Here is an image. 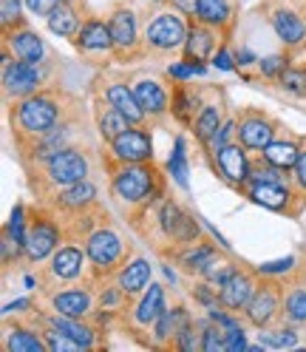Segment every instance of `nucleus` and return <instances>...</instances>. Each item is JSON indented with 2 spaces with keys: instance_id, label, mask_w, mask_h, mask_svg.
I'll use <instances>...</instances> for the list:
<instances>
[{
  "instance_id": "2eb2a0df",
  "label": "nucleus",
  "mask_w": 306,
  "mask_h": 352,
  "mask_svg": "<svg viewBox=\"0 0 306 352\" xmlns=\"http://www.w3.org/2000/svg\"><path fill=\"white\" fill-rule=\"evenodd\" d=\"M105 97H108V105H114V108H119V111L134 122V125H139L142 120H145V108L139 105V100H137V94L134 91H128V85H111L105 91Z\"/></svg>"
},
{
  "instance_id": "8fccbe9b",
  "label": "nucleus",
  "mask_w": 306,
  "mask_h": 352,
  "mask_svg": "<svg viewBox=\"0 0 306 352\" xmlns=\"http://www.w3.org/2000/svg\"><path fill=\"white\" fill-rule=\"evenodd\" d=\"M247 341H244V333L238 327H230L227 329V349H244Z\"/></svg>"
},
{
  "instance_id": "37998d69",
  "label": "nucleus",
  "mask_w": 306,
  "mask_h": 352,
  "mask_svg": "<svg viewBox=\"0 0 306 352\" xmlns=\"http://www.w3.org/2000/svg\"><path fill=\"white\" fill-rule=\"evenodd\" d=\"M193 102H196V100H193L187 91H179L176 100H173V114L187 122V120H190V108H193Z\"/></svg>"
},
{
  "instance_id": "79ce46f5",
  "label": "nucleus",
  "mask_w": 306,
  "mask_h": 352,
  "mask_svg": "<svg viewBox=\"0 0 306 352\" xmlns=\"http://www.w3.org/2000/svg\"><path fill=\"white\" fill-rule=\"evenodd\" d=\"M193 74H204V65L202 63H179V65H170V77H176V80H187Z\"/></svg>"
},
{
  "instance_id": "f03ea898",
  "label": "nucleus",
  "mask_w": 306,
  "mask_h": 352,
  "mask_svg": "<svg viewBox=\"0 0 306 352\" xmlns=\"http://www.w3.org/2000/svg\"><path fill=\"white\" fill-rule=\"evenodd\" d=\"M57 122V105L49 97H29L17 108V125L29 134H49Z\"/></svg>"
},
{
  "instance_id": "9d476101",
  "label": "nucleus",
  "mask_w": 306,
  "mask_h": 352,
  "mask_svg": "<svg viewBox=\"0 0 306 352\" xmlns=\"http://www.w3.org/2000/svg\"><path fill=\"white\" fill-rule=\"evenodd\" d=\"M159 216H162V228H165V233L173 236L176 241H193L196 236H199V228H196V222H193L187 213H182L179 205L165 202Z\"/></svg>"
},
{
  "instance_id": "1a4fd4ad",
  "label": "nucleus",
  "mask_w": 306,
  "mask_h": 352,
  "mask_svg": "<svg viewBox=\"0 0 306 352\" xmlns=\"http://www.w3.org/2000/svg\"><path fill=\"white\" fill-rule=\"evenodd\" d=\"M57 248V228L46 219H34V225L26 230V256L32 261L46 258L51 250Z\"/></svg>"
},
{
  "instance_id": "6e6d98bb",
  "label": "nucleus",
  "mask_w": 306,
  "mask_h": 352,
  "mask_svg": "<svg viewBox=\"0 0 306 352\" xmlns=\"http://www.w3.org/2000/svg\"><path fill=\"white\" fill-rule=\"evenodd\" d=\"M238 63H252V54L250 52H242V54H238Z\"/></svg>"
},
{
  "instance_id": "412c9836",
  "label": "nucleus",
  "mask_w": 306,
  "mask_h": 352,
  "mask_svg": "<svg viewBox=\"0 0 306 352\" xmlns=\"http://www.w3.org/2000/svg\"><path fill=\"white\" fill-rule=\"evenodd\" d=\"M54 310L60 316H69V318H80L91 310V298L89 293H82V290H69V293H60L54 296Z\"/></svg>"
},
{
  "instance_id": "20e7f679",
  "label": "nucleus",
  "mask_w": 306,
  "mask_h": 352,
  "mask_svg": "<svg viewBox=\"0 0 306 352\" xmlns=\"http://www.w3.org/2000/svg\"><path fill=\"white\" fill-rule=\"evenodd\" d=\"M187 40V29L182 23V17L176 14H159L148 23V46L156 52H170L179 49Z\"/></svg>"
},
{
  "instance_id": "dca6fc26",
  "label": "nucleus",
  "mask_w": 306,
  "mask_h": 352,
  "mask_svg": "<svg viewBox=\"0 0 306 352\" xmlns=\"http://www.w3.org/2000/svg\"><path fill=\"white\" fill-rule=\"evenodd\" d=\"M250 196H252V202L264 205L270 210H287L290 205V190L281 182H252Z\"/></svg>"
},
{
  "instance_id": "3c124183",
  "label": "nucleus",
  "mask_w": 306,
  "mask_h": 352,
  "mask_svg": "<svg viewBox=\"0 0 306 352\" xmlns=\"http://www.w3.org/2000/svg\"><path fill=\"white\" fill-rule=\"evenodd\" d=\"M173 9H179L182 14H196V9H199V0H173Z\"/></svg>"
},
{
  "instance_id": "5fc2aeb1",
  "label": "nucleus",
  "mask_w": 306,
  "mask_h": 352,
  "mask_svg": "<svg viewBox=\"0 0 306 352\" xmlns=\"http://www.w3.org/2000/svg\"><path fill=\"white\" fill-rule=\"evenodd\" d=\"M23 307H29V301L26 298H17V301L6 304V313H17V310H23Z\"/></svg>"
},
{
  "instance_id": "58836bf2",
  "label": "nucleus",
  "mask_w": 306,
  "mask_h": 352,
  "mask_svg": "<svg viewBox=\"0 0 306 352\" xmlns=\"http://www.w3.org/2000/svg\"><path fill=\"white\" fill-rule=\"evenodd\" d=\"M287 316L292 321H306V290H295L287 298Z\"/></svg>"
},
{
  "instance_id": "aec40b11",
  "label": "nucleus",
  "mask_w": 306,
  "mask_h": 352,
  "mask_svg": "<svg viewBox=\"0 0 306 352\" xmlns=\"http://www.w3.org/2000/svg\"><path fill=\"white\" fill-rule=\"evenodd\" d=\"M134 94H137L139 105L145 108V111H150V114H162L165 108H167V97H165V91H162V85H159V82H153V80H142V82H137Z\"/></svg>"
},
{
  "instance_id": "39448f33",
  "label": "nucleus",
  "mask_w": 306,
  "mask_h": 352,
  "mask_svg": "<svg viewBox=\"0 0 306 352\" xmlns=\"http://www.w3.org/2000/svg\"><path fill=\"white\" fill-rule=\"evenodd\" d=\"M114 157L122 160V162H145L153 157V151H150V137L145 134V131L139 128H128L125 134H119L114 142Z\"/></svg>"
},
{
  "instance_id": "f704fd0d",
  "label": "nucleus",
  "mask_w": 306,
  "mask_h": 352,
  "mask_svg": "<svg viewBox=\"0 0 306 352\" xmlns=\"http://www.w3.org/2000/svg\"><path fill=\"white\" fill-rule=\"evenodd\" d=\"M202 349L204 352H215V349H227V327H204L202 333Z\"/></svg>"
},
{
  "instance_id": "393cba45",
  "label": "nucleus",
  "mask_w": 306,
  "mask_h": 352,
  "mask_svg": "<svg viewBox=\"0 0 306 352\" xmlns=\"http://www.w3.org/2000/svg\"><path fill=\"white\" fill-rule=\"evenodd\" d=\"M49 29L54 32V34H60V37H71V34H77L80 29H77V14H74V9L65 3V0H60V3L51 9V14H49Z\"/></svg>"
},
{
  "instance_id": "e433bc0d",
  "label": "nucleus",
  "mask_w": 306,
  "mask_h": 352,
  "mask_svg": "<svg viewBox=\"0 0 306 352\" xmlns=\"http://www.w3.org/2000/svg\"><path fill=\"white\" fill-rule=\"evenodd\" d=\"M204 276H207L213 284H218V287H222L227 278L235 276V267H233V264H227V261H215V258H213L207 267H204Z\"/></svg>"
},
{
  "instance_id": "09e8293b",
  "label": "nucleus",
  "mask_w": 306,
  "mask_h": 352,
  "mask_svg": "<svg viewBox=\"0 0 306 352\" xmlns=\"http://www.w3.org/2000/svg\"><path fill=\"white\" fill-rule=\"evenodd\" d=\"M17 12H20L17 0H3V6H0V14H3V26H6V29L12 26V20H17Z\"/></svg>"
},
{
  "instance_id": "7c9ffc66",
  "label": "nucleus",
  "mask_w": 306,
  "mask_h": 352,
  "mask_svg": "<svg viewBox=\"0 0 306 352\" xmlns=\"http://www.w3.org/2000/svg\"><path fill=\"white\" fill-rule=\"evenodd\" d=\"M94 196H97L94 185H89V182L82 179V182H74V185L65 188V193L60 196V205L62 208H82V205L94 202Z\"/></svg>"
},
{
  "instance_id": "c9c22d12",
  "label": "nucleus",
  "mask_w": 306,
  "mask_h": 352,
  "mask_svg": "<svg viewBox=\"0 0 306 352\" xmlns=\"http://www.w3.org/2000/svg\"><path fill=\"white\" fill-rule=\"evenodd\" d=\"M298 338L290 329H275V333H261V346H275V349H287L295 346Z\"/></svg>"
},
{
  "instance_id": "cd10ccee",
  "label": "nucleus",
  "mask_w": 306,
  "mask_h": 352,
  "mask_svg": "<svg viewBox=\"0 0 306 352\" xmlns=\"http://www.w3.org/2000/svg\"><path fill=\"white\" fill-rule=\"evenodd\" d=\"M298 157H301V151H298L295 142H270V145L264 148V160L272 162V165L281 168V170L295 168Z\"/></svg>"
},
{
  "instance_id": "ddd939ff",
  "label": "nucleus",
  "mask_w": 306,
  "mask_h": 352,
  "mask_svg": "<svg viewBox=\"0 0 306 352\" xmlns=\"http://www.w3.org/2000/svg\"><path fill=\"white\" fill-rule=\"evenodd\" d=\"M77 43L82 52H108L114 46L111 26H105L102 20H85L77 32Z\"/></svg>"
},
{
  "instance_id": "864d4df0",
  "label": "nucleus",
  "mask_w": 306,
  "mask_h": 352,
  "mask_svg": "<svg viewBox=\"0 0 306 352\" xmlns=\"http://www.w3.org/2000/svg\"><path fill=\"white\" fill-rule=\"evenodd\" d=\"M295 176H298V182H301V188H306V151L298 157V162H295Z\"/></svg>"
},
{
  "instance_id": "4468645a",
  "label": "nucleus",
  "mask_w": 306,
  "mask_h": 352,
  "mask_svg": "<svg viewBox=\"0 0 306 352\" xmlns=\"http://www.w3.org/2000/svg\"><path fill=\"white\" fill-rule=\"evenodd\" d=\"M272 125L270 120L258 117V114H250L247 120H242V125H238V137H242V145L244 148H261L264 151L270 142H272Z\"/></svg>"
},
{
  "instance_id": "c03bdc74",
  "label": "nucleus",
  "mask_w": 306,
  "mask_h": 352,
  "mask_svg": "<svg viewBox=\"0 0 306 352\" xmlns=\"http://www.w3.org/2000/svg\"><path fill=\"white\" fill-rule=\"evenodd\" d=\"M261 72H264L267 77L283 74V72H287V60H283V57H278V54H272V57H267L264 63H261Z\"/></svg>"
},
{
  "instance_id": "6ab92c4d",
  "label": "nucleus",
  "mask_w": 306,
  "mask_h": 352,
  "mask_svg": "<svg viewBox=\"0 0 306 352\" xmlns=\"http://www.w3.org/2000/svg\"><path fill=\"white\" fill-rule=\"evenodd\" d=\"M148 281H150V264L145 258H137V261H130L128 267L119 273V290L122 293H139L148 287Z\"/></svg>"
},
{
  "instance_id": "a878e982",
  "label": "nucleus",
  "mask_w": 306,
  "mask_h": 352,
  "mask_svg": "<svg viewBox=\"0 0 306 352\" xmlns=\"http://www.w3.org/2000/svg\"><path fill=\"white\" fill-rule=\"evenodd\" d=\"M97 122H99V134L108 140V142H114L119 134H125V131L130 128V120L119 111V108H105V111H99V117H97Z\"/></svg>"
},
{
  "instance_id": "4d7b16f0",
  "label": "nucleus",
  "mask_w": 306,
  "mask_h": 352,
  "mask_svg": "<svg viewBox=\"0 0 306 352\" xmlns=\"http://www.w3.org/2000/svg\"><path fill=\"white\" fill-rule=\"evenodd\" d=\"M153 3H162V0H153Z\"/></svg>"
},
{
  "instance_id": "9b49d317",
  "label": "nucleus",
  "mask_w": 306,
  "mask_h": 352,
  "mask_svg": "<svg viewBox=\"0 0 306 352\" xmlns=\"http://www.w3.org/2000/svg\"><path fill=\"white\" fill-rule=\"evenodd\" d=\"M111 34H114V49L117 52H128L137 46V37H139V26H137V14L130 9H117L111 14Z\"/></svg>"
},
{
  "instance_id": "4be33fe9",
  "label": "nucleus",
  "mask_w": 306,
  "mask_h": 352,
  "mask_svg": "<svg viewBox=\"0 0 306 352\" xmlns=\"http://www.w3.org/2000/svg\"><path fill=\"white\" fill-rule=\"evenodd\" d=\"M9 43H12V49H14V54L20 57V60H26V63H40V57H43V40L34 34V32H29V29H23V32H17L14 37H9Z\"/></svg>"
},
{
  "instance_id": "72a5a7b5",
  "label": "nucleus",
  "mask_w": 306,
  "mask_h": 352,
  "mask_svg": "<svg viewBox=\"0 0 306 352\" xmlns=\"http://www.w3.org/2000/svg\"><path fill=\"white\" fill-rule=\"evenodd\" d=\"M167 168L173 173V179H176L182 188H187V160H185V140L179 137L176 145H173V153L167 160Z\"/></svg>"
},
{
  "instance_id": "603ef678",
  "label": "nucleus",
  "mask_w": 306,
  "mask_h": 352,
  "mask_svg": "<svg viewBox=\"0 0 306 352\" xmlns=\"http://www.w3.org/2000/svg\"><path fill=\"white\" fill-rule=\"evenodd\" d=\"M213 63H215V69H222V72H233V60H230V54H227L224 49L213 57Z\"/></svg>"
},
{
  "instance_id": "a211bd4d",
  "label": "nucleus",
  "mask_w": 306,
  "mask_h": 352,
  "mask_svg": "<svg viewBox=\"0 0 306 352\" xmlns=\"http://www.w3.org/2000/svg\"><path fill=\"white\" fill-rule=\"evenodd\" d=\"M213 49H215V37H213V32L207 29V23H204V26H193V32H190L187 40H185V54H187V60H190V63H202V60H207V57L213 54Z\"/></svg>"
},
{
  "instance_id": "f3484780",
  "label": "nucleus",
  "mask_w": 306,
  "mask_h": 352,
  "mask_svg": "<svg viewBox=\"0 0 306 352\" xmlns=\"http://www.w3.org/2000/svg\"><path fill=\"white\" fill-rule=\"evenodd\" d=\"M272 29L283 43H290V46H298V43L306 37V29L301 23V17L295 12H290V9H275L272 12Z\"/></svg>"
},
{
  "instance_id": "4c0bfd02",
  "label": "nucleus",
  "mask_w": 306,
  "mask_h": 352,
  "mask_svg": "<svg viewBox=\"0 0 306 352\" xmlns=\"http://www.w3.org/2000/svg\"><path fill=\"white\" fill-rule=\"evenodd\" d=\"M182 261H185V267H187V270H199V273H204V267L213 261V248H199V250L187 253Z\"/></svg>"
},
{
  "instance_id": "f257e3e1",
  "label": "nucleus",
  "mask_w": 306,
  "mask_h": 352,
  "mask_svg": "<svg viewBox=\"0 0 306 352\" xmlns=\"http://www.w3.org/2000/svg\"><path fill=\"white\" fill-rule=\"evenodd\" d=\"M153 165H145V162H128V168H122L117 176H114V193L125 202H139L150 193L153 188Z\"/></svg>"
},
{
  "instance_id": "a19ab883",
  "label": "nucleus",
  "mask_w": 306,
  "mask_h": 352,
  "mask_svg": "<svg viewBox=\"0 0 306 352\" xmlns=\"http://www.w3.org/2000/svg\"><path fill=\"white\" fill-rule=\"evenodd\" d=\"M46 346L54 349V352H60V349H80V344L74 338H69L65 333H60V329H54V333L46 336Z\"/></svg>"
},
{
  "instance_id": "c85d7f7f",
  "label": "nucleus",
  "mask_w": 306,
  "mask_h": 352,
  "mask_svg": "<svg viewBox=\"0 0 306 352\" xmlns=\"http://www.w3.org/2000/svg\"><path fill=\"white\" fill-rule=\"evenodd\" d=\"M51 327L60 329V333H65L69 338H74L80 344V349H91V329L77 324V318H69V316H57L51 318Z\"/></svg>"
},
{
  "instance_id": "13d9d810",
  "label": "nucleus",
  "mask_w": 306,
  "mask_h": 352,
  "mask_svg": "<svg viewBox=\"0 0 306 352\" xmlns=\"http://www.w3.org/2000/svg\"><path fill=\"white\" fill-rule=\"evenodd\" d=\"M65 3H69V0H65Z\"/></svg>"
},
{
  "instance_id": "ea45409f",
  "label": "nucleus",
  "mask_w": 306,
  "mask_h": 352,
  "mask_svg": "<svg viewBox=\"0 0 306 352\" xmlns=\"http://www.w3.org/2000/svg\"><path fill=\"white\" fill-rule=\"evenodd\" d=\"M281 80H283V88H290V91L306 97V74L303 72H283Z\"/></svg>"
},
{
  "instance_id": "bb28decb",
  "label": "nucleus",
  "mask_w": 306,
  "mask_h": 352,
  "mask_svg": "<svg viewBox=\"0 0 306 352\" xmlns=\"http://www.w3.org/2000/svg\"><path fill=\"white\" fill-rule=\"evenodd\" d=\"M167 310L165 307V296H162V287H156V284H150V293L142 298L139 310H137V321L139 324H156L159 316Z\"/></svg>"
},
{
  "instance_id": "49530a36",
  "label": "nucleus",
  "mask_w": 306,
  "mask_h": 352,
  "mask_svg": "<svg viewBox=\"0 0 306 352\" xmlns=\"http://www.w3.org/2000/svg\"><path fill=\"white\" fill-rule=\"evenodd\" d=\"M60 3V0H26V6H29V12L32 14H51V9Z\"/></svg>"
},
{
  "instance_id": "6e6552de",
  "label": "nucleus",
  "mask_w": 306,
  "mask_h": 352,
  "mask_svg": "<svg viewBox=\"0 0 306 352\" xmlns=\"http://www.w3.org/2000/svg\"><path fill=\"white\" fill-rule=\"evenodd\" d=\"M85 253H89V258L97 264V267H105L108 270L114 261L122 258V241L111 230H97L89 239V245H85Z\"/></svg>"
},
{
  "instance_id": "de8ad7c7",
  "label": "nucleus",
  "mask_w": 306,
  "mask_h": 352,
  "mask_svg": "<svg viewBox=\"0 0 306 352\" xmlns=\"http://www.w3.org/2000/svg\"><path fill=\"white\" fill-rule=\"evenodd\" d=\"M233 128H235L233 122L222 125V131H215V137L210 140V148H213V151H218V148H224V145H230L227 140H230V134H233Z\"/></svg>"
},
{
  "instance_id": "f8f14e48",
  "label": "nucleus",
  "mask_w": 306,
  "mask_h": 352,
  "mask_svg": "<svg viewBox=\"0 0 306 352\" xmlns=\"http://www.w3.org/2000/svg\"><path fill=\"white\" fill-rule=\"evenodd\" d=\"M255 296V281L252 276L247 273H235L233 278H227L222 284V304L230 307V310H242V307H247Z\"/></svg>"
},
{
  "instance_id": "2f4dec72",
  "label": "nucleus",
  "mask_w": 306,
  "mask_h": 352,
  "mask_svg": "<svg viewBox=\"0 0 306 352\" xmlns=\"http://www.w3.org/2000/svg\"><path fill=\"white\" fill-rule=\"evenodd\" d=\"M218 128H222V117H218V108H213V105H207L204 111L199 114V120H196V125H193L196 137H199L202 142H210Z\"/></svg>"
},
{
  "instance_id": "a18cd8bd",
  "label": "nucleus",
  "mask_w": 306,
  "mask_h": 352,
  "mask_svg": "<svg viewBox=\"0 0 306 352\" xmlns=\"http://www.w3.org/2000/svg\"><path fill=\"white\" fill-rule=\"evenodd\" d=\"M295 264V258H275V261H267V264H261L258 273H264V276H272V273H287L290 267Z\"/></svg>"
},
{
  "instance_id": "423d86ee",
  "label": "nucleus",
  "mask_w": 306,
  "mask_h": 352,
  "mask_svg": "<svg viewBox=\"0 0 306 352\" xmlns=\"http://www.w3.org/2000/svg\"><path fill=\"white\" fill-rule=\"evenodd\" d=\"M3 85H6V91L14 94V97H29L37 91V85H40V74L34 69V63H26V60H20V63H6L3 65Z\"/></svg>"
},
{
  "instance_id": "473e14b6",
  "label": "nucleus",
  "mask_w": 306,
  "mask_h": 352,
  "mask_svg": "<svg viewBox=\"0 0 306 352\" xmlns=\"http://www.w3.org/2000/svg\"><path fill=\"white\" fill-rule=\"evenodd\" d=\"M6 349H14V352H40V349H49V346L43 344L34 333H29V329H14V336H9V341H6Z\"/></svg>"
},
{
  "instance_id": "b1692460",
  "label": "nucleus",
  "mask_w": 306,
  "mask_h": 352,
  "mask_svg": "<svg viewBox=\"0 0 306 352\" xmlns=\"http://www.w3.org/2000/svg\"><path fill=\"white\" fill-rule=\"evenodd\" d=\"M51 273L60 278H77L82 273V253L77 248H62L54 253Z\"/></svg>"
},
{
  "instance_id": "5701e85b",
  "label": "nucleus",
  "mask_w": 306,
  "mask_h": 352,
  "mask_svg": "<svg viewBox=\"0 0 306 352\" xmlns=\"http://www.w3.org/2000/svg\"><path fill=\"white\" fill-rule=\"evenodd\" d=\"M275 307H278L275 293H272V290H261V293H255L252 301L247 304V318H250L255 327H264V324L275 316Z\"/></svg>"
},
{
  "instance_id": "c756f323",
  "label": "nucleus",
  "mask_w": 306,
  "mask_h": 352,
  "mask_svg": "<svg viewBox=\"0 0 306 352\" xmlns=\"http://www.w3.org/2000/svg\"><path fill=\"white\" fill-rule=\"evenodd\" d=\"M196 17L207 26H222L230 20V6L224 0H199V9H196Z\"/></svg>"
},
{
  "instance_id": "7ed1b4c3",
  "label": "nucleus",
  "mask_w": 306,
  "mask_h": 352,
  "mask_svg": "<svg viewBox=\"0 0 306 352\" xmlns=\"http://www.w3.org/2000/svg\"><path fill=\"white\" fill-rule=\"evenodd\" d=\"M49 176L54 185H62L69 188L74 182H82L85 176H89V162L80 151L74 148H60L49 157Z\"/></svg>"
},
{
  "instance_id": "0eeeda50",
  "label": "nucleus",
  "mask_w": 306,
  "mask_h": 352,
  "mask_svg": "<svg viewBox=\"0 0 306 352\" xmlns=\"http://www.w3.org/2000/svg\"><path fill=\"white\" fill-rule=\"evenodd\" d=\"M215 165H218V173L224 176L230 185H242L250 179V162L244 157L242 145H224L215 151Z\"/></svg>"
}]
</instances>
